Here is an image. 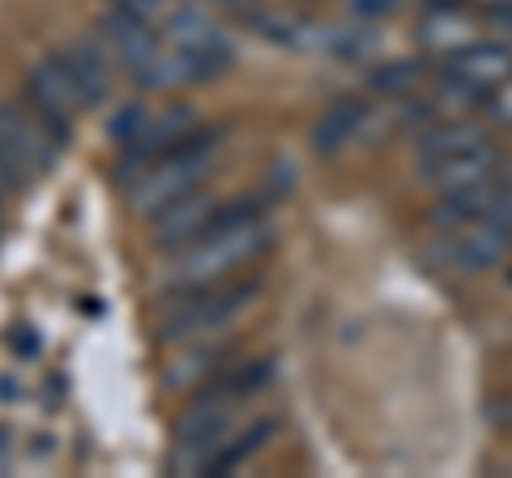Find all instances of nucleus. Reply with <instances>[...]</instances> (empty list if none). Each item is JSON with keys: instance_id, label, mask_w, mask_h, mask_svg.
<instances>
[{"instance_id": "16", "label": "nucleus", "mask_w": 512, "mask_h": 478, "mask_svg": "<svg viewBox=\"0 0 512 478\" xmlns=\"http://www.w3.org/2000/svg\"><path fill=\"white\" fill-rule=\"evenodd\" d=\"M274 436V419H265V423H252L248 432H239L235 440H222V449L214 453V461H210V470L205 474H227V470H235L239 461H244L248 453H256L261 444Z\"/></svg>"}, {"instance_id": "1", "label": "nucleus", "mask_w": 512, "mask_h": 478, "mask_svg": "<svg viewBox=\"0 0 512 478\" xmlns=\"http://www.w3.org/2000/svg\"><path fill=\"white\" fill-rule=\"evenodd\" d=\"M269 244H274V231H269L265 218H252V222H235V227L205 231V235H197L192 244H184L180 252H175L163 282L175 286V291H192V286L227 282L239 265L256 261Z\"/></svg>"}, {"instance_id": "13", "label": "nucleus", "mask_w": 512, "mask_h": 478, "mask_svg": "<svg viewBox=\"0 0 512 478\" xmlns=\"http://www.w3.org/2000/svg\"><path fill=\"white\" fill-rule=\"evenodd\" d=\"M363 120H367V103L363 99H355V94H346V99H333L325 111H320V120L312 124V150L316 154L342 150L346 141L359 137Z\"/></svg>"}, {"instance_id": "22", "label": "nucleus", "mask_w": 512, "mask_h": 478, "mask_svg": "<svg viewBox=\"0 0 512 478\" xmlns=\"http://www.w3.org/2000/svg\"><path fill=\"white\" fill-rule=\"evenodd\" d=\"M218 5H227V9H252L256 0H218Z\"/></svg>"}, {"instance_id": "10", "label": "nucleus", "mask_w": 512, "mask_h": 478, "mask_svg": "<svg viewBox=\"0 0 512 478\" xmlns=\"http://www.w3.org/2000/svg\"><path fill=\"white\" fill-rule=\"evenodd\" d=\"M423 175L440 197L466 193V188H478V184H487L491 175H500V154H495L491 141H478L470 150H457L448 158H436V163H423Z\"/></svg>"}, {"instance_id": "17", "label": "nucleus", "mask_w": 512, "mask_h": 478, "mask_svg": "<svg viewBox=\"0 0 512 478\" xmlns=\"http://www.w3.org/2000/svg\"><path fill=\"white\" fill-rule=\"evenodd\" d=\"M146 120H150V111L141 107V103L124 107V111H116V116H111V137H116L120 146H128V141L141 133V124H146Z\"/></svg>"}, {"instance_id": "20", "label": "nucleus", "mask_w": 512, "mask_h": 478, "mask_svg": "<svg viewBox=\"0 0 512 478\" xmlns=\"http://www.w3.org/2000/svg\"><path fill=\"white\" fill-rule=\"evenodd\" d=\"M13 350H22V355H35L39 342H35V333L22 329V333H13Z\"/></svg>"}, {"instance_id": "11", "label": "nucleus", "mask_w": 512, "mask_h": 478, "mask_svg": "<svg viewBox=\"0 0 512 478\" xmlns=\"http://www.w3.org/2000/svg\"><path fill=\"white\" fill-rule=\"evenodd\" d=\"M214 214H218V205L197 188V193L171 201L167 210H158V214L150 218V239H154V244L163 248V252H180V248L192 244L197 235H205V227L214 222Z\"/></svg>"}, {"instance_id": "21", "label": "nucleus", "mask_w": 512, "mask_h": 478, "mask_svg": "<svg viewBox=\"0 0 512 478\" xmlns=\"http://www.w3.org/2000/svg\"><path fill=\"white\" fill-rule=\"evenodd\" d=\"M111 5H120V9H137V13H146V9H154L158 0H111Z\"/></svg>"}, {"instance_id": "9", "label": "nucleus", "mask_w": 512, "mask_h": 478, "mask_svg": "<svg viewBox=\"0 0 512 478\" xmlns=\"http://www.w3.org/2000/svg\"><path fill=\"white\" fill-rule=\"evenodd\" d=\"M192 133H197L192 107H167V111H158V116H150L146 124H141V133L124 146V180L128 175H141L154 158H163L167 150H175Z\"/></svg>"}, {"instance_id": "14", "label": "nucleus", "mask_w": 512, "mask_h": 478, "mask_svg": "<svg viewBox=\"0 0 512 478\" xmlns=\"http://www.w3.org/2000/svg\"><path fill=\"white\" fill-rule=\"evenodd\" d=\"M478 141H487V133L478 129L474 120H431L419 133V163H436V158H448L457 150H470Z\"/></svg>"}, {"instance_id": "8", "label": "nucleus", "mask_w": 512, "mask_h": 478, "mask_svg": "<svg viewBox=\"0 0 512 478\" xmlns=\"http://www.w3.org/2000/svg\"><path fill=\"white\" fill-rule=\"evenodd\" d=\"M60 141L26 116L18 103H0V158L13 167V175L26 184L52 167Z\"/></svg>"}, {"instance_id": "5", "label": "nucleus", "mask_w": 512, "mask_h": 478, "mask_svg": "<svg viewBox=\"0 0 512 478\" xmlns=\"http://www.w3.org/2000/svg\"><path fill=\"white\" fill-rule=\"evenodd\" d=\"M508 82H512V47L491 43V39L461 43L444 69V94L470 107L500 94Z\"/></svg>"}, {"instance_id": "18", "label": "nucleus", "mask_w": 512, "mask_h": 478, "mask_svg": "<svg viewBox=\"0 0 512 478\" xmlns=\"http://www.w3.org/2000/svg\"><path fill=\"white\" fill-rule=\"evenodd\" d=\"M397 5H402V0H350V13H355V18H393L397 13Z\"/></svg>"}, {"instance_id": "6", "label": "nucleus", "mask_w": 512, "mask_h": 478, "mask_svg": "<svg viewBox=\"0 0 512 478\" xmlns=\"http://www.w3.org/2000/svg\"><path fill=\"white\" fill-rule=\"evenodd\" d=\"M440 252H444L448 265L461 269V274H483V269L500 265L512 252V222H504L500 214L483 210L470 222L448 227L444 239H440Z\"/></svg>"}, {"instance_id": "2", "label": "nucleus", "mask_w": 512, "mask_h": 478, "mask_svg": "<svg viewBox=\"0 0 512 478\" xmlns=\"http://www.w3.org/2000/svg\"><path fill=\"white\" fill-rule=\"evenodd\" d=\"M218 141H222L218 129H197L175 150H167L163 158H154V163L141 171L133 184H128V205H133L137 214L154 218L158 210H167L171 201L197 193V188L205 184V175H210Z\"/></svg>"}, {"instance_id": "19", "label": "nucleus", "mask_w": 512, "mask_h": 478, "mask_svg": "<svg viewBox=\"0 0 512 478\" xmlns=\"http://www.w3.org/2000/svg\"><path fill=\"white\" fill-rule=\"evenodd\" d=\"M18 188H22V180L13 175V167L5 163V158H0V201H9L13 193H18Z\"/></svg>"}, {"instance_id": "15", "label": "nucleus", "mask_w": 512, "mask_h": 478, "mask_svg": "<svg viewBox=\"0 0 512 478\" xmlns=\"http://www.w3.org/2000/svg\"><path fill=\"white\" fill-rule=\"evenodd\" d=\"M60 60L69 65V73H73L77 90H82V103H86V107H94V103H103V99H107V90H111V73H107L103 56L94 52V47L73 43L69 52H60Z\"/></svg>"}, {"instance_id": "7", "label": "nucleus", "mask_w": 512, "mask_h": 478, "mask_svg": "<svg viewBox=\"0 0 512 478\" xmlns=\"http://www.w3.org/2000/svg\"><path fill=\"white\" fill-rule=\"evenodd\" d=\"M26 99H30V107L39 111V124L56 141L69 137L73 116L86 107L82 90H77L73 73H69V65H64L60 56H47V60H39V65L26 73Z\"/></svg>"}, {"instance_id": "4", "label": "nucleus", "mask_w": 512, "mask_h": 478, "mask_svg": "<svg viewBox=\"0 0 512 478\" xmlns=\"http://www.w3.org/2000/svg\"><path fill=\"white\" fill-rule=\"evenodd\" d=\"M256 295V282H210V286H192L184 291V299L175 304L158 333L163 342H197L205 333H214L231 321V316L244 312V304Z\"/></svg>"}, {"instance_id": "3", "label": "nucleus", "mask_w": 512, "mask_h": 478, "mask_svg": "<svg viewBox=\"0 0 512 478\" xmlns=\"http://www.w3.org/2000/svg\"><path fill=\"white\" fill-rule=\"evenodd\" d=\"M235 397H244V393L235 389V380H227V385H218L214 393H201L197 402L175 419L171 461H167L171 474H205L210 470L214 453L222 449V440H227Z\"/></svg>"}, {"instance_id": "12", "label": "nucleus", "mask_w": 512, "mask_h": 478, "mask_svg": "<svg viewBox=\"0 0 512 478\" xmlns=\"http://www.w3.org/2000/svg\"><path fill=\"white\" fill-rule=\"evenodd\" d=\"M103 35L107 43L120 52V60L128 65V73H141V69H150L154 60H158V35H154V26L146 22V13H137V9H111L107 18H103Z\"/></svg>"}, {"instance_id": "23", "label": "nucleus", "mask_w": 512, "mask_h": 478, "mask_svg": "<svg viewBox=\"0 0 512 478\" xmlns=\"http://www.w3.org/2000/svg\"><path fill=\"white\" fill-rule=\"evenodd\" d=\"M9 449V432H5V427H0V453H5Z\"/></svg>"}]
</instances>
